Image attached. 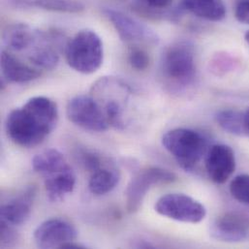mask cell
I'll return each mask as SVG.
<instances>
[{
	"label": "cell",
	"instance_id": "cell-1",
	"mask_svg": "<svg viewBox=\"0 0 249 249\" xmlns=\"http://www.w3.org/2000/svg\"><path fill=\"white\" fill-rule=\"evenodd\" d=\"M57 122L56 103L46 96H35L8 115L6 132L18 145L34 147L46 140Z\"/></svg>",
	"mask_w": 249,
	"mask_h": 249
},
{
	"label": "cell",
	"instance_id": "cell-2",
	"mask_svg": "<svg viewBox=\"0 0 249 249\" xmlns=\"http://www.w3.org/2000/svg\"><path fill=\"white\" fill-rule=\"evenodd\" d=\"M67 64L76 72L89 75L103 64L104 48L100 36L93 30L83 29L76 33L65 46Z\"/></svg>",
	"mask_w": 249,
	"mask_h": 249
},
{
	"label": "cell",
	"instance_id": "cell-3",
	"mask_svg": "<svg viewBox=\"0 0 249 249\" xmlns=\"http://www.w3.org/2000/svg\"><path fill=\"white\" fill-rule=\"evenodd\" d=\"M162 144L182 169L190 171L205 154L207 141L195 130L177 128L168 131L163 136Z\"/></svg>",
	"mask_w": 249,
	"mask_h": 249
},
{
	"label": "cell",
	"instance_id": "cell-4",
	"mask_svg": "<svg viewBox=\"0 0 249 249\" xmlns=\"http://www.w3.org/2000/svg\"><path fill=\"white\" fill-rule=\"evenodd\" d=\"M162 70L166 78L178 85L191 84L196 75L193 47L185 42L169 47L163 56Z\"/></svg>",
	"mask_w": 249,
	"mask_h": 249
},
{
	"label": "cell",
	"instance_id": "cell-5",
	"mask_svg": "<svg viewBox=\"0 0 249 249\" xmlns=\"http://www.w3.org/2000/svg\"><path fill=\"white\" fill-rule=\"evenodd\" d=\"M155 212L167 218L197 224L203 221L207 215V210L200 202L181 193H170L157 200L154 206Z\"/></svg>",
	"mask_w": 249,
	"mask_h": 249
},
{
	"label": "cell",
	"instance_id": "cell-6",
	"mask_svg": "<svg viewBox=\"0 0 249 249\" xmlns=\"http://www.w3.org/2000/svg\"><path fill=\"white\" fill-rule=\"evenodd\" d=\"M119 84L120 80L105 77L93 86L94 94L92 96L100 103L110 127L123 130L125 126V102L130 89L126 87L119 94L115 95Z\"/></svg>",
	"mask_w": 249,
	"mask_h": 249
},
{
	"label": "cell",
	"instance_id": "cell-7",
	"mask_svg": "<svg viewBox=\"0 0 249 249\" xmlns=\"http://www.w3.org/2000/svg\"><path fill=\"white\" fill-rule=\"evenodd\" d=\"M177 180V176L169 170L148 167L140 171L129 182L125 191L126 210L130 213L138 212L147 192L155 185L167 184Z\"/></svg>",
	"mask_w": 249,
	"mask_h": 249
},
{
	"label": "cell",
	"instance_id": "cell-8",
	"mask_svg": "<svg viewBox=\"0 0 249 249\" xmlns=\"http://www.w3.org/2000/svg\"><path fill=\"white\" fill-rule=\"evenodd\" d=\"M68 120L79 127L91 132H104L110 128L100 103L92 96L78 95L66 108Z\"/></svg>",
	"mask_w": 249,
	"mask_h": 249
},
{
	"label": "cell",
	"instance_id": "cell-9",
	"mask_svg": "<svg viewBox=\"0 0 249 249\" xmlns=\"http://www.w3.org/2000/svg\"><path fill=\"white\" fill-rule=\"evenodd\" d=\"M103 13L113 24L120 38L126 43L157 44L159 42L157 34L152 29L124 13L112 8H105Z\"/></svg>",
	"mask_w": 249,
	"mask_h": 249
},
{
	"label": "cell",
	"instance_id": "cell-10",
	"mask_svg": "<svg viewBox=\"0 0 249 249\" xmlns=\"http://www.w3.org/2000/svg\"><path fill=\"white\" fill-rule=\"evenodd\" d=\"M77 229L69 222L53 218L41 223L34 231L33 239L40 249H63L67 244L76 242Z\"/></svg>",
	"mask_w": 249,
	"mask_h": 249
},
{
	"label": "cell",
	"instance_id": "cell-11",
	"mask_svg": "<svg viewBox=\"0 0 249 249\" xmlns=\"http://www.w3.org/2000/svg\"><path fill=\"white\" fill-rule=\"evenodd\" d=\"M211 236L225 243H240L249 236V218L238 213H227L218 216L211 227Z\"/></svg>",
	"mask_w": 249,
	"mask_h": 249
},
{
	"label": "cell",
	"instance_id": "cell-12",
	"mask_svg": "<svg viewBox=\"0 0 249 249\" xmlns=\"http://www.w3.org/2000/svg\"><path fill=\"white\" fill-rule=\"evenodd\" d=\"M205 166L210 178L215 183L222 184L236 170L235 153L229 145L214 144L207 153Z\"/></svg>",
	"mask_w": 249,
	"mask_h": 249
},
{
	"label": "cell",
	"instance_id": "cell-13",
	"mask_svg": "<svg viewBox=\"0 0 249 249\" xmlns=\"http://www.w3.org/2000/svg\"><path fill=\"white\" fill-rule=\"evenodd\" d=\"M36 196L35 186H29L17 197L1 206V220L13 226L24 224L31 213Z\"/></svg>",
	"mask_w": 249,
	"mask_h": 249
},
{
	"label": "cell",
	"instance_id": "cell-14",
	"mask_svg": "<svg viewBox=\"0 0 249 249\" xmlns=\"http://www.w3.org/2000/svg\"><path fill=\"white\" fill-rule=\"evenodd\" d=\"M43 178L48 198L52 202L62 201L73 192L76 185V175L68 163L46 174Z\"/></svg>",
	"mask_w": 249,
	"mask_h": 249
},
{
	"label": "cell",
	"instance_id": "cell-15",
	"mask_svg": "<svg viewBox=\"0 0 249 249\" xmlns=\"http://www.w3.org/2000/svg\"><path fill=\"white\" fill-rule=\"evenodd\" d=\"M1 70L4 80L16 84L29 83L42 75L39 68L21 61L7 50L1 52Z\"/></svg>",
	"mask_w": 249,
	"mask_h": 249
},
{
	"label": "cell",
	"instance_id": "cell-16",
	"mask_svg": "<svg viewBox=\"0 0 249 249\" xmlns=\"http://www.w3.org/2000/svg\"><path fill=\"white\" fill-rule=\"evenodd\" d=\"M40 30H35L26 23H14L3 33V41L10 52L31 50L39 39Z\"/></svg>",
	"mask_w": 249,
	"mask_h": 249
},
{
	"label": "cell",
	"instance_id": "cell-17",
	"mask_svg": "<svg viewBox=\"0 0 249 249\" xmlns=\"http://www.w3.org/2000/svg\"><path fill=\"white\" fill-rule=\"evenodd\" d=\"M181 6L192 15L209 20L220 21L226 17L223 0H181Z\"/></svg>",
	"mask_w": 249,
	"mask_h": 249
},
{
	"label": "cell",
	"instance_id": "cell-18",
	"mask_svg": "<svg viewBox=\"0 0 249 249\" xmlns=\"http://www.w3.org/2000/svg\"><path fill=\"white\" fill-rule=\"evenodd\" d=\"M121 180L120 172L105 165L91 173L89 181V189L95 196H102L113 191Z\"/></svg>",
	"mask_w": 249,
	"mask_h": 249
},
{
	"label": "cell",
	"instance_id": "cell-19",
	"mask_svg": "<svg viewBox=\"0 0 249 249\" xmlns=\"http://www.w3.org/2000/svg\"><path fill=\"white\" fill-rule=\"evenodd\" d=\"M21 8H37L51 12L77 14L85 10V5L76 0H11Z\"/></svg>",
	"mask_w": 249,
	"mask_h": 249
},
{
	"label": "cell",
	"instance_id": "cell-20",
	"mask_svg": "<svg viewBox=\"0 0 249 249\" xmlns=\"http://www.w3.org/2000/svg\"><path fill=\"white\" fill-rule=\"evenodd\" d=\"M67 163L66 158L59 150L51 148L34 156L32 159V169L35 173L43 177Z\"/></svg>",
	"mask_w": 249,
	"mask_h": 249
},
{
	"label": "cell",
	"instance_id": "cell-21",
	"mask_svg": "<svg viewBox=\"0 0 249 249\" xmlns=\"http://www.w3.org/2000/svg\"><path fill=\"white\" fill-rule=\"evenodd\" d=\"M215 120L224 131L237 135V136H249L246 123L245 114L236 110H223L216 114Z\"/></svg>",
	"mask_w": 249,
	"mask_h": 249
},
{
	"label": "cell",
	"instance_id": "cell-22",
	"mask_svg": "<svg viewBox=\"0 0 249 249\" xmlns=\"http://www.w3.org/2000/svg\"><path fill=\"white\" fill-rule=\"evenodd\" d=\"M230 192L237 201L249 205V175L237 176L231 181Z\"/></svg>",
	"mask_w": 249,
	"mask_h": 249
},
{
	"label": "cell",
	"instance_id": "cell-23",
	"mask_svg": "<svg viewBox=\"0 0 249 249\" xmlns=\"http://www.w3.org/2000/svg\"><path fill=\"white\" fill-rule=\"evenodd\" d=\"M128 62L130 66L137 71H144L148 68L150 58L148 53L140 48H132L128 53Z\"/></svg>",
	"mask_w": 249,
	"mask_h": 249
},
{
	"label": "cell",
	"instance_id": "cell-24",
	"mask_svg": "<svg viewBox=\"0 0 249 249\" xmlns=\"http://www.w3.org/2000/svg\"><path fill=\"white\" fill-rule=\"evenodd\" d=\"M0 237H1V246L3 248H12L16 245L18 236L17 232L14 230L13 225L1 220L0 227Z\"/></svg>",
	"mask_w": 249,
	"mask_h": 249
},
{
	"label": "cell",
	"instance_id": "cell-25",
	"mask_svg": "<svg viewBox=\"0 0 249 249\" xmlns=\"http://www.w3.org/2000/svg\"><path fill=\"white\" fill-rule=\"evenodd\" d=\"M82 157V164L85 166V168L91 173L98 170L99 168L105 166L103 158H101L98 154L92 151H84L81 154Z\"/></svg>",
	"mask_w": 249,
	"mask_h": 249
},
{
	"label": "cell",
	"instance_id": "cell-26",
	"mask_svg": "<svg viewBox=\"0 0 249 249\" xmlns=\"http://www.w3.org/2000/svg\"><path fill=\"white\" fill-rule=\"evenodd\" d=\"M236 18L245 24H249V0H238L235 5Z\"/></svg>",
	"mask_w": 249,
	"mask_h": 249
},
{
	"label": "cell",
	"instance_id": "cell-27",
	"mask_svg": "<svg viewBox=\"0 0 249 249\" xmlns=\"http://www.w3.org/2000/svg\"><path fill=\"white\" fill-rule=\"evenodd\" d=\"M139 7H142L145 10L161 11L169 8L174 0H138Z\"/></svg>",
	"mask_w": 249,
	"mask_h": 249
},
{
	"label": "cell",
	"instance_id": "cell-28",
	"mask_svg": "<svg viewBox=\"0 0 249 249\" xmlns=\"http://www.w3.org/2000/svg\"><path fill=\"white\" fill-rule=\"evenodd\" d=\"M245 114V123H246V127H247V130H248V133H249V108L244 113Z\"/></svg>",
	"mask_w": 249,
	"mask_h": 249
},
{
	"label": "cell",
	"instance_id": "cell-29",
	"mask_svg": "<svg viewBox=\"0 0 249 249\" xmlns=\"http://www.w3.org/2000/svg\"><path fill=\"white\" fill-rule=\"evenodd\" d=\"M245 39H246V41H247V43L249 45V30L245 34Z\"/></svg>",
	"mask_w": 249,
	"mask_h": 249
}]
</instances>
